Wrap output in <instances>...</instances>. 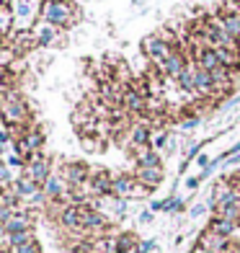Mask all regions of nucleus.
<instances>
[{"label": "nucleus", "mask_w": 240, "mask_h": 253, "mask_svg": "<svg viewBox=\"0 0 240 253\" xmlns=\"http://www.w3.org/2000/svg\"><path fill=\"white\" fill-rule=\"evenodd\" d=\"M0 119L8 126H34L31 124V111L29 103L16 88H3L0 90Z\"/></svg>", "instance_id": "obj_1"}, {"label": "nucleus", "mask_w": 240, "mask_h": 253, "mask_svg": "<svg viewBox=\"0 0 240 253\" xmlns=\"http://www.w3.org/2000/svg\"><path fill=\"white\" fill-rule=\"evenodd\" d=\"M41 21L57 29H70L80 21V8L73 0H41Z\"/></svg>", "instance_id": "obj_2"}, {"label": "nucleus", "mask_w": 240, "mask_h": 253, "mask_svg": "<svg viewBox=\"0 0 240 253\" xmlns=\"http://www.w3.org/2000/svg\"><path fill=\"white\" fill-rule=\"evenodd\" d=\"M150 189L137 183L134 173H117L114 176V197L119 199H145Z\"/></svg>", "instance_id": "obj_3"}, {"label": "nucleus", "mask_w": 240, "mask_h": 253, "mask_svg": "<svg viewBox=\"0 0 240 253\" xmlns=\"http://www.w3.org/2000/svg\"><path fill=\"white\" fill-rule=\"evenodd\" d=\"M173 49H178V47H170V44H165L163 39H160V34H147V37L142 39V52L150 57V62H153L150 67H155V70L168 60L170 54H173Z\"/></svg>", "instance_id": "obj_4"}, {"label": "nucleus", "mask_w": 240, "mask_h": 253, "mask_svg": "<svg viewBox=\"0 0 240 253\" xmlns=\"http://www.w3.org/2000/svg\"><path fill=\"white\" fill-rule=\"evenodd\" d=\"M24 173L29 176V178H34L39 183V186L44 189V183L49 181V176H52V158L49 155H44V153H34V158L26 163V168H24Z\"/></svg>", "instance_id": "obj_5"}, {"label": "nucleus", "mask_w": 240, "mask_h": 253, "mask_svg": "<svg viewBox=\"0 0 240 253\" xmlns=\"http://www.w3.org/2000/svg\"><path fill=\"white\" fill-rule=\"evenodd\" d=\"M90 173H93V168H90L88 163H83V160H70V163H62V168H60V176L67 181L70 189L90 181Z\"/></svg>", "instance_id": "obj_6"}, {"label": "nucleus", "mask_w": 240, "mask_h": 253, "mask_svg": "<svg viewBox=\"0 0 240 253\" xmlns=\"http://www.w3.org/2000/svg\"><path fill=\"white\" fill-rule=\"evenodd\" d=\"M90 189H93V197H111L114 194V173L109 168H93L90 173Z\"/></svg>", "instance_id": "obj_7"}, {"label": "nucleus", "mask_w": 240, "mask_h": 253, "mask_svg": "<svg viewBox=\"0 0 240 253\" xmlns=\"http://www.w3.org/2000/svg\"><path fill=\"white\" fill-rule=\"evenodd\" d=\"M230 243H233L230 238H225L220 233H212L209 227H204L201 233H199V238H197V246L204 248V251H212V253H225Z\"/></svg>", "instance_id": "obj_8"}, {"label": "nucleus", "mask_w": 240, "mask_h": 253, "mask_svg": "<svg viewBox=\"0 0 240 253\" xmlns=\"http://www.w3.org/2000/svg\"><path fill=\"white\" fill-rule=\"evenodd\" d=\"M134 178H137V183H142V186H147L150 191H155L160 183H163L165 170H163V168H142V166H134Z\"/></svg>", "instance_id": "obj_9"}, {"label": "nucleus", "mask_w": 240, "mask_h": 253, "mask_svg": "<svg viewBox=\"0 0 240 253\" xmlns=\"http://www.w3.org/2000/svg\"><path fill=\"white\" fill-rule=\"evenodd\" d=\"M132 158H134V166H142V168H163V163H160V155L155 153L153 145L147 147H134V150H129Z\"/></svg>", "instance_id": "obj_10"}, {"label": "nucleus", "mask_w": 240, "mask_h": 253, "mask_svg": "<svg viewBox=\"0 0 240 253\" xmlns=\"http://www.w3.org/2000/svg\"><path fill=\"white\" fill-rule=\"evenodd\" d=\"M13 189H16V194H18L21 199H29V202H34V199H37L39 194L44 191V189L39 186V183L34 181V178H29L26 173L21 176V178H16V183H13Z\"/></svg>", "instance_id": "obj_11"}, {"label": "nucleus", "mask_w": 240, "mask_h": 253, "mask_svg": "<svg viewBox=\"0 0 240 253\" xmlns=\"http://www.w3.org/2000/svg\"><path fill=\"white\" fill-rule=\"evenodd\" d=\"M197 75H199V65L189 60V65L184 67V73H181V78H178V85H181L184 93L197 96Z\"/></svg>", "instance_id": "obj_12"}, {"label": "nucleus", "mask_w": 240, "mask_h": 253, "mask_svg": "<svg viewBox=\"0 0 240 253\" xmlns=\"http://www.w3.org/2000/svg\"><path fill=\"white\" fill-rule=\"evenodd\" d=\"M212 233H220L230 240H240V225L238 222H230V220H222V217H212L209 225H207Z\"/></svg>", "instance_id": "obj_13"}, {"label": "nucleus", "mask_w": 240, "mask_h": 253, "mask_svg": "<svg viewBox=\"0 0 240 253\" xmlns=\"http://www.w3.org/2000/svg\"><path fill=\"white\" fill-rule=\"evenodd\" d=\"M217 16H220V21H222V29L240 44V13H225V10H220Z\"/></svg>", "instance_id": "obj_14"}, {"label": "nucleus", "mask_w": 240, "mask_h": 253, "mask_svg": "<svg viewBox=\"0 0 240 253\" xmlns=\"http://www.w3.org/2000/svg\"><path fill=\"white\" fill-rule=\"evenodd\" d=\"M21 140L26 142V147L31 153H41V147H44V132H41V126H31V129L21 137Z\"/></svg>", "instance_id": "obj_15"}, {"label": "nucleus", "mask_w": 240, "mask_h": 253, "mask_svg": "<svg viewBox=\"0 0 240 253\" xmlns=\"http://www.w3.org/2000/svg\"><path fill=\"white\" fill-rule=\"evenodd\" d=\"M214 217H222V220H230V222H238L240 225V202L214 207Z\"/></svg>", "instance_id": "obj_16"}, {"label": "nucleus", "mask_w": 240, "mask_h": 253, "mask_svg": "<svg viewBox=\"0 0 240 253\" xmlns=\"http://www.w3.org/2000/svg\"><path fill=\"white\" fill-rule=\"evenodd\" d=\"M37 42H39V47H49V44H57L60 42V31H57V26H41L37 29Z\"/></svg>", "instance_id": "obj_17"}, {"label": "nucleus", "mask_w": 240, "mask_h": 253, "mask_svg": "<svg viewBox=\"0 0 240 253\" xmlns=\"http://www.w3.org/2000/svg\"><path fill=\"white\" fill-rule=\"evenodd\" d=\"M8 240V251L10 248H21V246H29L37 240V235H34V230H24V233H13V235H5Z\"/></svg>", "instance_id": "obj_18"}, {"label": "nucleus", "mask_w": 240, "mask_h": 253, "mask_svg": "<svg viewBox=\"0 0 240 253\" xmlns=\"http://www.w3.org/2000/svg\"><path fill=\"white\" fill-rule=\"evenodd\" d=\"M194 62H197L199 67H201V70H217V67H220V60H217V54H214V49H204L199 57H197V60H194Z\"/></svg>", "instance_id": "obj_19"}, {"label": "nucleus", "mask_w": 240, "mask_h": 253, "mask_svg": "<svg viewBox=\"0 0 240 253\" xmlns=\"http://www.w3.org/2000/svg\"><path fill=\"white\" fill-rule=\"evenodd\" d=\"M117 240H119V251L117 253H129V251H137V235L134 233H121V235H117Z\"/></svg>", "instance_id": "obj_20"}, {"label": "nucleus", "mask_w": 240, "mask_h": 253, "mask_svg": "<svg viewBox=\"0 0 240 253\" xmlns=\"http://www.w3.org/2000/svg\"><path fill=\"white\" fill-rule=\"evenodd\" d=\"M80 145H83V150H85V153H98V150H104V145H106V142H104V140H98L96 134H90V137L85 134V137H80Z\"/></svg>", "instance_id": "obj_21"}, {"label": "nucleus", "mask_w": 240, "mask_h": 253, "mask_svg": "<svg viewBox=\"0 0 240 253\" xmlns=\"http://www.w3.org/2000/svg\"><path fill=\"white\" fill-rule=\"evenodd\" d=\"M34 44H39L37 42V37H29L26 31H21L18 37H16V52H29Z\"/></svg>", "instance_id": "obj_22"}, {"label": "nucleus", "mask_w": 240, "mask_h": 253, "mask_svg": "<svg viewBox=\"0 0 240 253\" xmlns=\"http://www.w3.org/2000/svg\"><path fill=\"white\" fill-rule=\"evenodd\" d=\"M10 31V10L8 8H0V34H5Z\"/></svg>", "instance_id": "obj_23"}, {"label": "nucleus", "mask_w": 240, "mask_h": 253, "mask_svg": "<svg viewBox=\"0 0 240 253\" xmlns=\"http://www.w3.org/2000/svg\"><path fill=\"white\" fill-rule=\"evenodd\" d=\"M10 253H41V246L34 240L29 246H21V248H10Z\"/></svg>", "instance_id": "obj_24"}, {"label": "nucleus", "mask_w": 240, "mask_h": 253, "mask_svg": "<svg viewBox=\"0 0 240 253\" xmlns=\"http://www.w3.org/2000/svg\"><path fill=\"white\" fill-rule=\"evenodd\" d=\"M16 217V210H8V207H0V225H8Z\"/></svg>", "instance_id": "obj_25"}, {"label": "nucleus", "mask_w": 240, "mask_h": 253, "mask_svg": "<svg viewBox=\"0 0 240 253\" xmlns=\"http://www.w3.org/2000/svg\"><path fill=\"white\" fill-rule=\"evenodd\" d=\"M29 10H31V0H18L16 13H18L21 18H26V16H29Z\"/></svg>", "instance_id": "obj_26"}, {"label": "nucleus", "mask_w": 240, "mask_h": 253, "mask_svg": "<svg viewBox=\"0 0 240 253\" xmlns=\"http://www.w3.org/2000/svg\"><path fill=\"white\" fill-rule=\"evenodd\" d=\"M8 166H13V168H26V160L21 158V155H8Z\"/></svg>", "instance_id": "obj_27"}, {"label": "nucleus", "mask_w": 240, "mask_h": 253, "mask_svg": "<svg viewBox=\"0 0 240 253\" xmlns=\"http://www.w3.org/2000/svg\"><path fill=\"white\" fill-rule=\"evenodd\" d=\"M197 124H199V117H186V119H181V126H184V129H194Z\"/></svg>", "instance_id": "obj_28"}, {"label": "nucleus", "mask_w": 240, "mask_h": 253, "mask_svg": "<svg viewBox=\"0 0 240 253\" xmlns=\"http://www.w3.org/2000/svg\"><path fill=\"white\" fill-rule=\"evenodd\" d=\"M181 210H184V202H181V199H170L168 212H181Z\"/></svg>", "instance_id": "obj_29"}, {"label": "nucleus", "mask_w": 240, "mask_h": 253, "mask_svg": "<svg viewBox=\"0 0 240 253\" xmlns=\"http://www.w3.org/2000/svg\"><path fill=\"white\" fill-rule=\"evenodd\" d=\"M8 142H13V134L8 129H0V145H8Z\"/></svg>", "instance_id": "obj_30"}, {"label": "nucleus", "mask_w": 240, "mask_h": 253, "mask_svg": "<svg viewBox=\"0 0 240 253\" xmlns=\"http://www.w3.org/2000/svg\"><path fill=\"white\" fill-rule=\"evenodd\" d=\"M163 145H168V134L160 132V134L155 137V147H163Z\"/></svg>", "instance_id": "obj_31"}, {"label": "nucleus", "mask_w": 240, "mask_h": 253, "mask_svg": "<svg viewBox=\"0 0 240 253\" xmlns=\"http://www.w3.org/2000/svg\"><path fill=\"white\" fill-rule=\"evenodd\" d=\"M207 212V204H197V207H191V214L194 217H199V214H204Z\"/></svg>", "instance_id": "obj_32"}, {"label": "nucleus", "mask_w": 240, "mask_h": 253, "mask_svg": "<svg viewBox=\"0 0 240 253\" xmlns=\"http://www.w3.org/2000/svg\"><path fill=\"white\" fill-rule=\"evenodd\" d=\"M150 248H155V246L150 243V240H145V243H140V246H137V253H147Z\"/></svg>", "instance_id": "obj_33"}, {"label": "nucleus", "mask_w": 240, "mask_h": 253, "mask_svg": "<svg viewBox=\"0 0 240 253\" xmlns=\"http://www.w3.org/2000/svg\"><path fill=\"white\" fill-rule=\"evenodd\" d=\"M197 163H199L201 168H209V166H212V163H209V158H207V155H199V158H197Z\"/></svg>", "instance_id": "obj_34"}, {"label": "nucleus", "mask_w": 240, "mask_h": 253, "mask_svg": "<svg viewBox=\"0 0 240 253\" xmlns=\"http://www.w3.org/2000/svg\"><path fill=\"white\" fill-rule=\"evenodd\" d=\"M199 183H201V176H199V178H189V181H186V186H189V189H197Z\"/></svg>", "instance_id": "obj_35"}, {"label": "nucleus", "mask_w": 240, "mask_h": 253, "mask_svg": "<svg viewBox=\"0 0 240 253\" xmlns=\"http://www.w3.org/2000/svg\"><path fill=\"white\" fill-rule=\"evenodd\" d=\"M140 220H142V222H150V220H153V212H142Z\"/></svg>", "instance_id": "obj_36"}, {"label": "nucleus", "mask_w": 240, "mask_h": 253, "mask_svg": "<svg viewBox=\"0 0 240 253\" xmlns=\"http://www.w3.org/2000/svg\"><path fill=\"white\" fill-rule=\"evenodd\" d=\"M8 176H10V173H8V168H5V166H0V181H5Z\"/></svg>", "instance_id": "obj_37"}, {"label": "nucleus", "mask_w": 240, "mask_h": 253, "mask_svg": "<svg viewBox=\"0 0 240 253\" xmlns=\"http://www.w3.org/2000/svg\"><path fill=\"white\" fill-rule=\"evenodd\" d=\"M191 253H212V251H204V248H199V246H197V248H194Z\"/></svg>", "instance_id": "obj_38"}, {"label": "nucleus", "mask_w": 240, "mask_h": 253, "mask_svg": "<svg viewBox=\"0 0 240 253\" xmlns=\"http://www.w3.org/2000/svg\"><path fill=\"white\" fill-rule=\"evenodd\" d=\"M238 153H240V142L235 145V150H233V155H238Z\"/></svg>", "instance_id": "obj_39"}, {"label": "nucleus", "mask_w": 240, "mask_h": 253, "mask_svg": "<svg viewBox=\"0 0 240 253\" xmlns=\"http://www.w3.org/2000/svg\"><path fill=\"white\" fill-rule=\"evenodd\" d=\"M0 8H5V0H0Z\"/></svg>", "instance_id": "obj_40"}, {"label": "nucleus", "mask_w": 240, "mask_h": 253, "mask_svg": "<svg viewBox=\"0 0 240 253\" xmlns=\"http://www.w3.org/2000/svg\"><path fill=\"white\" fill-rule=\"evenodd\" d=\"M0 122H3V119H0Z\"/></svg>", "instance_id": "obj_41"}, {"label": "nucleus", "mask_w": 240, "mask_h": 253, "mask_svg": "<svg viewBox=\"0 0 240 253\" xmlns=\"http://www.w3.org/2000/svg\"><path fill=\"white\" fill-rule=\"evenodd\" d=\"M238 3H240V0H238Z\"/></svg>", "instance_id": "obj_42"}]
</instances>
